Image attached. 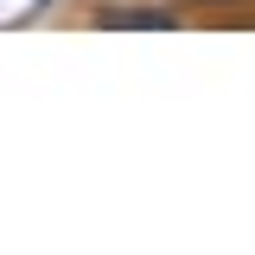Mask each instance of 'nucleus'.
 I'll return each instance as SVG.
<instances>
[{"label": "nucleus", "mask_w": 255, "mask_h": 255, "mask_svg": "<svg viewBox=\"0 0 255 255\" xmlns=\"http://www.w3.org/2000/svg\"><path fill=\"white\" fill-rule=\"evenodd\" d=\"M102 26H115V32H166V26H179V13H166V6H122V13H102Z\"/></svg>", "instance_id": "nucleus-1"}, {"label": "nucleus", "mask_w": 255, "mask_h": 255, "mask_svg": "<svg viewBox=\"0 0 255 255\" xmlns=\"http://www.w3.org/2000/svg\"><path fill=\"white\" fill-rule=\"evenodd\" d=\"M198 6H217V0H198Z\"/></svg>", "instance_id": "nucleus-2"}]
</instances>
